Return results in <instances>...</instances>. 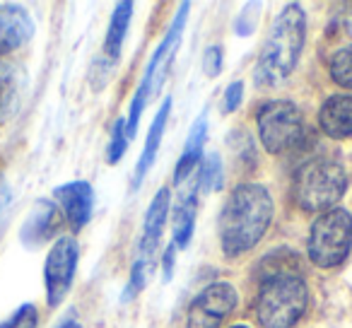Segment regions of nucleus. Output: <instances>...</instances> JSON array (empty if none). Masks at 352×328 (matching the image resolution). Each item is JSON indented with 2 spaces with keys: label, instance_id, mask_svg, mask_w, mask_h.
I'll use <instances>...</instances> for the list:
<instances>
[{
  "label": "nucleus",
  "instance_id": "nucleus-3",
  "mask_svg": "<svg viewBox=\"0 0 352 328\" xmlns=\"http://www.w3.org/2000/svg\"><path fill=\"white\" fill-rule=\"evenodd\" d=\"M309 304V287L292 270H273L261 283L256 297V318L263 328H294Z\"/></svg>",
  "mask_w": 352,
  "mask_h": 328
},
{
  "label": "nucleus",
  "instance_id": "nucleus-19",
  "mask_svg": "<svg viewBox=\"0 0 352 328\" xmlns=\"http://www.w3.org/2000/svg\"><path fill=\"white\" fill-rule=\"evenodd\" d=\"M328 73H331V80L338 87L352 89V44L342 46L333 54Z\"/></svg>",
  "mask_w": 352,
  "mask_h": 328
},
{
  "label": "nucleus",
  "instance_id": "nucleus-7",
  "mask_svg": "<svg viewBox=\"0 0 352 328\" xmlns=\"http://www.w3.org/2000/svg\"><path fill=\"white\" fill-rule=\"evenodd\" d=\"M80 246L75 237H58L51 244L44 263V287H46V302L51 309H56L70 292L78 270Z\"/></svg>",
  "mask_w": 352,
  "mask_h": 328
},
{
  "label": "nucleus",
  "instance_id": "nucleus-12",
  "mask_svg": "<svg viewBox=\"0 0 352 328\" xmlns=\"http://www.w3.org/2000/svg\"><path fill=\"white\" fill-rule=\"evenodd\" d=\"M318 126L333 140L352 138V94H333L321 104Z\"/></svg>",
  "mask_w": 352,
  "mask_h": 328
},
{
  "label": "nucleus",
  "instance_id": "nucleus-15",
  "mask_svg": "<svg viewBox=\"0 0 352 328\" xmlns=\"http://www.w3.org/2000/svg\"><path fill=\"white\" fill-rule=\"evenodd\" d=\"M206 133H208V113L203 111L201 116L196 118L191 133L186 138V145H184V152L176 162L174 169V184L176 186H184L186 179L191 177V172L196 167H201V157H203V142H206Z\"/></svg>",
  "mask_w": 352,
  "mask_h": 328
},
{
  "label": "nucleus",
  "instance_id": "nucleus-28",
  "mask_svg": "<svg viewBox=\"0 0 352 328\" xmlns=\"http://www.w3.org/2000/svg\"><path fill=\"white\" fill-rule=\"evenodd\" d=\"M54 328H82V323L78 321V316H75V314H68V316L60 318V321L56 323Z\"/></svg>",
  "mask_w": 352,
  "mask_h": 328
},
{
  "label": "nucleus",
  "instance_id": "nucleus-4",
  "mask_svg": "<svg viewBox=\"0 0 352 328\" xmlns=\"http://www.w3.org/2000/svg\"><path fill=\"white\" fill-rule=\"evenodd\" d=\"M347 177L333 157H314L302 164L294 177V201L307 212H326L345 196Z\"/></svg>",
  "mask_w": 352,
  "mask_h": 328
},
{
  "label": "nucleus",
  "instance_id": "nucleus-23",
  "mask_svg": "<svg viewBox=\"0 0 352 328\" xmlns=\"http://www.w3.org/2000/svg\"><path fill=\"white\" fill-rule=\"evenodd\" d=\"M142 287H145V259H138L135 263H133L131 280H128L126 292L121 294V302L128 304L133 297H138V294L142 292Z\"/></svg>",
  "mask_w": 352,
  "mask_h": 328
},
{
  "label": "nucleus",
  "instance_id": "nucleus-6",
  "mask_svg": "<svg viewBox=\"0 0 352 328\" xmlns=\"http://www.w3.org/2000/svg\"><path fill=\"white\" fill-rule=\"evenodd\" d=\"M256 128H258L261 145L270 155H280V152L289 150L299 142L304 133V121L299 109L292 102L273 99L256 111Z\"/></svg>",
  "mask_w": 352,
  "mask_h": 328
},
{
  "label": "nucleus",
  "instance_id": "nucleus-1",
  "mask_svg": "<svg viewBox=\"0 0 352 328\" xmlns=\"http://www.w3.org/2000/svg\"><path fill=\"white\" fill-rule=\"evenodd\" d=\"M273 198L263 184H239L232 188L220 212V244L227 259L249 254L273 222Z\"/></svg>",
  "mask_w": 352,
  "mask_h": 328
},
{
  "label": "nucleus",
  "instance_id": "nucleus-14",
  "mask_svg": "<svg viewBox=\"0 0 352 328\" xmlns=\"http://www.w3.org/2000/svg\"><path fill=\"white\" fill-rule=\"evenodd\" d=\"M169 206H171V193L169 188H160L152 198L150 208L145 212V222H142V239H140V251L142 259H150L157 251L162 241V232H164V222L169 215Z\"/></svg>",
  "mask_w": 352,
  "mask_h": 328
},
{
  "label": "nucleus",
  "instance_id": "nucleus-16",
  "mask_svg": "<svg viewBox=\"0 0 352 328\" xmlns=\"http://www.w3.org/2000/svg\"><path fill=\"white\" fill-rule=\"evenodd\" d=\"M171 113V97H166L162 102V109L157 111V116L152 118L150 123V131H147V138H145V147H142V155L138 160V167H135V174H133V188H138L145 179V174L150 172V167L155 164L157 160V150L162 145V135H164V126H166V118Z\"/></svg>",
  "mask_w": 352,
  "mask_h": 328
},
{
  "label": "nucleus",
  "instance_id": "nucleus-27",
  "mask_svg": "<svg viewBox=\"0 0 352 328\" xmlns=\"http://www.w3.org/2000/svg\"><path fill=\"white\" fill-rule=\"evenodd\" d=\"M176 246L169 244V249L164 251V259H162V265H164V278L169 280L171 278V268H174V254H176Z\"/></svg>",
  "mask_w": 352,
  "mask_h": 328
},
{
  "label": "nucleus",
  "instance_id": "nucleus-26",
  "mask_svg": "<svg viewBox=\"0 0 352 328\" xmlns=\"http://www.w3.org/2000/svg\"><path fill=\"white\" fill-rule=\"evenodd\" d=\"M338 20H340V25H342V32L352 36V3L340 6V15H338Z\"/></svg>",
  "mask_w": 352,
  "mask_h": 328
},
{
  "label": "nucleus",
  "instance_id": "nucleus-22",
  "mask_svg": "<svg viewBox=\"0 0 352 328\" xmlns=\"http://www.w3.org/2000/svg\"><path fill=\"white\" fill-rule=\"evenodd\" d=\"M39 326V311L34 304H22L10 318L0 323V328H36Z\"/></svg>",
  "mask_w": 352,
  "mask_h": 328
},
{
  "label": "nucleus",
  "instance_id": "nucleus-25",
  "mask_svg": "<svg viewBox=\"0 0 352 328\" xmlns=\"http://www.w3.org/2000/svg\"><path fill=\"white\" fill-rule=\"evenodd\" d=\"M241 97H244V85L239 83V80H234V83H230V87L225 89V99H222V104H225V111H236L241 104Z\"/></svg>",
  "mask_w": 352,
  "mask_h": 328
},
{
  "label": "nucleus",
  "instance_id": "nucleus-18",
  "mask_svg": "<svg viewBox=\"0 0 352 328\" xmlns=\"http://www.w3.org/2000/svg\"><path fill=\"white\" fill-rule=\"evenodd\" d=\"M131 17H133V3H118L116 10L111 15V22H109V30L107 36H104V56L102 58L111 61L116 63L118 56H121L123 49V41H126V32L128 25H131Z\"/></svg>",
  "mask_w": 352,
  "mask_h": 328
},
{
  "label": "nucleus",
  "instance_id": "nucleus-24",
  "mask_svg": "<svg viewBox=\"0 0 352 328\" xmlns=\"http://www.w3.org/2000/svg\"><path fill=\"white\" fill-rule=\"evenodd\" d=\"M201 65L208 78H217L222 70V46H208V49L203 51Z\"/></svg>",
  "mask_w": 352,
  "mask_h": 328
},
{
  "label": "nucleus",
  "instance_id": "nucleus-29",
  "mask_svg": "<svg viewBox=\"0 0 352 328\" xmlns=\"http://www.w3.org/2000/svg\"><path fill=\"white\" fill-rule=\"evenodd\" d=\"M232 328H249V326H244V323H236V326H232Z\"/></svg>",
  "mask_w": 352,
  "mask_h": 328
},
{
  "label": "nucleus",
  "instance_id": "nucleus-8",
  "mask_svg": "<svg viewBox=\"0 0 352 328\" xmlns=\"http://www.w3.org/2000/svg\"><path fill=\"white\" fill-rule=\"evenodd\" d=\"M239 304V292L232 283H212L193 297L186 311V328H220Z\"/></svg>",
  "mask_w": 352,
  "mask_h": 328
},
{
  "label": "nucleus",
  "instance_id": "nucleus-21",
  "mask_svg": "<svg viewBox=\"0 0 352 328\" xmlns=\"http://www.w3.org/2000/svg\"><path fill=\"white\" fill-rule=\"evenodd\" d=\"M201 184L206 188H212V191H217V188L222 186V157H220V152H210V155L206 157L203 169H201V177H198V188H201Z\"/></svg>",
  "mask_w": 352,
  "mask_h": 328
},
{
  "label": "nucleus",
  "instance_id": "nucleus-20",
  "mask_svg": "<svg viewBox=\"0 0 352 328\" xmlns=\"http://www.w3.org/2000/svg\"><path fill=\"white\" fill-rule=\"evenodd\" d=\"M128 140H131V135H128L126 118H116V123H113V128H111V140H109V147H107L109 164H116V162L126 155Z\"/></svg>",
  "mask_w": 352,
  "mask_h": 328
},
{
  "label": "nucleus",
  "instance_id": "nucleus-2",
  "mask_svg": "<svg viewBox=\"0 0 352 328\" xmlns=\"http://www.w3.org/2000/svg\"><path fill=\"white\" fill-rule=\"evenodd\" d=\"M307 41V15L302 6L289 3L283 8L265 36L261 54L256 58L254 80L258 87L283 85L294 73Z\"/></svg>",
  "mask_w": 352,
  "mask_h": 328
},
{
  "label": "nucleus",
  "instance_id": "nucleus-5",
  "mask_svg": "<svg viewBox=\"0 0 352 328\" xmlns=\"http://www.w3.org/2000/svg\"><path fill=\"white\" fill-rule=\"evenodd\" d=\"M352 249V215L345 208H331L311 222L307 251L318 268H336Z\"/></svg>",
  "mask_w": 352,
  "mask_h": 328
},
{
  "label": "nucleus",
  "instance_id": "nucleus-10",
  "mask_svg": "<svg viewBox=\"0 0 352 328\" xmlns=\"http://www.w3.org/2000/svg\"><path fill=\"white\" fill-rule=\"evenodd\" d=\"M54 198L58 201L60 212L73 232H80L89 222L94 210V191L87 182L63 184L54 191Z\"/></svg>",
  "mask_w": 352,
  "mask_h": 328
},
{
  "label": "nucleus",
  "instance_id": "nucleus-11",
  "mask_svg": "<svg viewBox=\"0 0 352 328\" xmlns=\"http://www.w3.org/2000/svg\"><path fill=\"white\" fill-rule=\"evenodd\" d=\"M27 89V75L22 65L0 58V126L20 113Z\"/></svg>",
  "mask_w": 352,
  "mask_h": 328
},
{
  "label": "nucleus",
  "instance_id": "nucleus-17",
  "mask_svg": "<svg viewBox=\"0 0 352 328\" xmlns=\"http://www.w3.org/2000/svg\"><path fill=\"white\" fill-rule=\"evenodd\" d=\"M196 212H198V186H193L182 201L176 203L174 212H171V222H174V241L171 244L176 249H186L193 234V225H196Z\"/></svg>",
  "mask_w": 352,
  "mask_h": 328
},
{
  "label": "nucleus",
  "instance_id": "nucleus-13",
  "mask_svg": "<svg viewBox=\"0 0 352 328\" xmlns=\"http://www.w3.org/2000/svg\"><path fill=\"white\" fill-rule=\"evenodd\" d=\"M60 222H63V215L58 212V208L49 201H39L22 225L20 237L27 246H41L44 241L54 239Z\"/></svg>",
  "mask_w": 352,
  "mask_h": 328
},
{
  "label": "nucleus",
  "instance_id": "nucleus-9",
  "mask_svg": "<svg viewBox=\"0 0 352 328\" xmlns=\"http://www.w3.org/2000/svg\"><path fill=\"white\" fill-rule=\"evenodd\" d=\"M34 36V20L22 6L0 3V58L15 54Z\"/></svg>",
  "mask_w": 352,
  "mask_h": 328
}]
</instances>
